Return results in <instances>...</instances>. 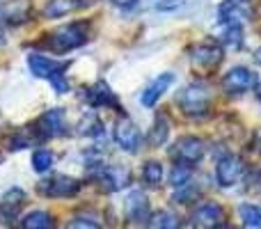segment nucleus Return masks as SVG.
<instances>
[{
	"label": "nucleus",
	"mask_w": 261,
	"mask_h": 229,
	"mask_svg": "<svg viewBox=\"0 0 261 229\" xmlns=\"http://www.w3.org/2000/svg\"><path fill=\"white\" fill-rule=\"evenodd\" d=\"M85 41H87V23H69V26L55 30L44 41V46L50 48L53 53H67V50L83 46Z\"/></svg>",
	"instance_id": "nucleus-1"
},
{
	"label": "nucleus",
	"mask_w": 261,
	"mask_h": 229,
	"mask_svg": "<svg viewBox=\"0 0 261 229\" xmlns=\"http://www.w3.org/2000/svg\"><path fill=\"white\" fill-rule=\"evenodd\" d=\"M176 104L186 115H204L211 104V90L204 83H190L176 94Z\"/></svg>",
	"instance_id": "nucleus-2"
},
{
	"label": "nucleus",
	"mask_w": 261,
	"mask_h": 229,
	"mask_svg": "<svg viewBox=\"0 0 261 229\" xmlns=\"http://www.w3.org/2000/svg\"><path fill=\"white\" fill-rule=\"evenodd\" d=\"M252 3L250 0H222L218 5V23L222 26H243L252 18Z\"/></svg>",
	"instance_id": "nucleus-3"
},
{
	"label": "nucleus",
	"mask_w": 261,
	"mask_h": 229,
	"mask_svg": "<svg viewBox=\"0 0 261 229\" xmlns=\"http://www.w3.org/2000/svg\"><path fill=\"white\" fill-rule=\"evenodd\" d=\"M259 83L257 73L248 67H234L225 73L222 78V90L229 92V94H243V92L254 90Z\"/></svg>",
	"instance_id": "nucleus-4"
},
{
	"label": "nucleus",
	"mask_w": 261,
	"mask_h": 229,
	"mask_svg": "<svg viewBox=\"0 0 261 229\" xmlns=\"http://www.w3.org/2000/svg\"><path fill=\"white\" fill-rule=\"evenodd\" d=\"M204 151H206V147H204L202 140L195 138V135H184V138H179L174 142L170 154H172V158H176L179 163L195 165V163H199L204 158Z\"/></svg>",
	"instance_id": "nucleus-5"
},
{
	"label": "nucleus",
	"mask_w": 261,
	"mask_h": 229,
	"mask_svg": "<svg viewBox=\"0 0 261 229\" xmlns=\"http://www.w3.org/2000/svg\"><path fill=\"white\" fill-rule=\"evenodd\" d=\"M28 67H30V71L35 73L37 78L50 81V78L67 71L69 62H58V60L48 58V55H44V53H30L28 55Z\"/></svg>",
	"instance_id": "nucleus-6"
},
{
	"label": "nucleus",
	"mask_w": 261,
	"mask_h": 229,
	"mask_svg": "<svg viewBox=\"0 0 261 229\" xmlns=\"http://www.w3.org/2000/svg\"><path fill=\"white\" fill-rule=\"evenodd\" d=\"M78 190H81V181L71 179L67 174L50 176L48 181H44L39 186V193L46 195V197H73Z\"/></svg>",
	"instance_id": "nucleus-7"
},
{
	"label": "nucleus",
	"mask_w": 261,
	"mask_h": 229,
	"mask_svg": "<svg viewBox=\"0 0 261 229\" xmlns=\"http://www.w3.org/2000/svg\"><path fill=\"white\" fill-rule=\"evenodd\" d=\"M243 176V161H241L239 156H234V154H227V156H222L220 161H218L216 165V179L218 184L222 186V188H229V186H234L236 181Z\"/></svg>",
	"instance_id": "nucleus-8"
},
{
	"label": "nucleus",
	"mask_w": 261,
	"mask_h": 229,
	"mask_svg": "<svg viewBox=\"0 0 261 229\" xmlns=\"http://www.w3.org/2000/svg\"><path fill=\"white\" fill-rule=\"evenodd\" d=\"M115 142L128 154H135L140 149V131L128 117H119L115 121Z\"/></svg>",
	"instance_id": "nucleus-9"
},
{
	"label": "nucleus",
	"mask_w": 261,
	"mask_h": 229,
	"mask_svg": "<svg viewBox=\"0 0 261 229\" xmlns=\"http://www.w3.org/2000/svg\"><path fill=\"white\" fill-rule=\"evenodd\" d=\"M222 62V46L220 44H197L193 48V64L202 71H213Z\"/></svg>",
	"instance_id": "nucleus-10"
},
{
	"label": "nucleus",
	"mask_w": 261,
	"mask_h": 229,
	"mask_svg": "<svg viewBox=\"0 0 261 229\" xmlns=\"http://www.w3.org/2000/svg\"><path fill=\"white\" fill-rule=\"evenodd\" d=\"M23 202H25V193L21 188H9L0 202V225H9L18 216Z\"/></svg>",
	"instance_id": "nucleus-11"
},
{
	"label": "nucleus",
	"mask_w": 261,
	"mask_h": 229,
	"mask_svg": "<svg viewBox=\"0 0 261 229\" xmlns=\"http://www.w3.org/2000/svg\"><path fill=\"white\" fill-rule=\"evenodd\" d=\"M222 222V209L218 204H202L193 213L195 229H216Z\"/></svg>",
	"instance_id": "nucleus-12"
},
{
	"label": "nucleus",
	"mask_w": 261,
	"mask_h": 229,
	"mask_svg": "<svg viewBox=\"0 0 261 229\" xmlns=\"http://www.w3.org/2000/svg\"><path fill=\"white\" fill-rule=\"evenodd\" d=\"M172 83H174V73H161V76H158L156 81L142 92V96H140V101H142L144 108H153V106L158 104V99L170 90Z\"/></svg>",
	"instance_id": "nucleus-13"
},
{
	"label": "nucleus",
	"mask_w": 261,
	"mask_h": 229,
	"mask_svg": "<svg viewBox=\"0 0 261 229\" xmlns=\"http://www.w3.org/2000/svg\"><path fill=\"white\" fill-rule=\"evenodd\" d=\"M87 101H90V106H94V108H119V101H117V96H115V92L110 90L103 81L87 90Z\"/></svg>",
	"instance_id": "nucleus-14"
},
{
	"label": "nucleus",
	"mask_w": 261,
	"mask_h": 229,
	"mask_svg": "<svg viewBox=\"0 0 261 229\" xmlns=\"http://www.w3.org/2000/svg\"><path fill=\"white\" fill-rule=\"evenodd\" d=\"M39 133H44L46 138L50 135H62L64 133V110L53 108L48 113H44L39 117Z\"/></svg>",
	"instance_id": "nucleus-15"
},
{
	"label": "nucleus",
	"mask_w": 261,
	"mask_h": 229,
	"mask_svg": "<svg viewBox=\"0 0 261 229\" xmlns=\"http://www.w3.org/2000/svg\"><path fill=\"white\" fill-rule=\"evenodd\" d=\"M126 216H128V220H133V222L147 220L149 204H147V197H144L142 190H133L126 197Z\"/></svg>",
	"instance_id": "nucleus-16"
},
{
	"label": "nucleus",
	"mask_w": 261,
	"mask_h": 229,
	"mask_svg": "<svg viewBox=\"0 0 261 229\" xmlns=\"http://www.w3.org/2000/svg\"><path fill=\"white\" fill-rule=\"evenodd\" d=\"M99 179L103 184H108L106 186L108 190H119L128 184V170H124V167H103Z\"/></svg>",
	"instance_id": "nucleus-17"
},
{
	"label": "nucleus",
	"mask_w": 261,
	"mask_h": 229,
	"mask_svg": "<svg viewBox=\"0 0 261 229\" xmlns=\"http://www.w3.org/2000/svg\"><path fill=\"white\" fill-rule=\"evenodd\" d=\"M21 229H53V218L48 211H30L25 218L21 220Z\"/></svg>",
	"instance_id": "nucleus-18"
},
{
	"label": "nucleus",
	"mask_w": 261,
	"mask_h": 229,
	"mask_svg": "<svg viewBox=\"0 0 261 229\" xmlns=\"http://www.w3.org/2000/svg\"><path fill=\"white\" fill-rule=\"evenodd\" d=\"M78 7H81V0H50L44 12L46 16L58 18V16H67V14H71Z\"/></svg>",
	"instance_id": "nucleus-19"
},
{
	"label": "nucleus",
	"mask_w": 261,
	"mask_h": 229,
	"mask_svg": "<svg viewBox=\"0 0 261 229\" xmlns=\"http://www.w3.org/2000/svg\"><path fill=\"white\" fill-rule=\"evenodd\" d=\"M167 135H170V124H167V117L165 115H158L156 121H153V126H151V133H149V144H151V147H161V144L167 140Z\"/></svg>",
	"instance_id": "nucleus-20"
},
{
	"label": "nucleus",
	"mask_w": 261,
	"mask_h": 229,
	"mask_svg": "<svg viewBox=\"0 0 261 229\" xmlns=\"http://www.w3.org/2000/svg\"><path fill=\"white\" fill-rule=\"evenodd\" d=\"M241 220H243V229H261V209L254 204H243L239 209Z\"/></svg>",
	"instance_id": "nucleus-21"
},
{
	"label": "nucleus",
	"mask_w": 261,
	"mask_h": 229,
	"mask_svg": "<svg viewBox=\"0 0 261 229\" xmlns=\"http://www.w3.org/2000/svg\"><path fill=\"white\" fill-rule=\"evenodd\" d=\"M220 44L227 46L229 50H239L243 46V32L241 26H227V30L220 35Z\"/></svg>",
	"instance_id": "nucleus-22"
},
{
	"label": "nucleus",
	"mask_w": 261,
	"mask_h": 229,
	"mask_svg": "<svg viewBox=\"0 0 261 229\" xmlns=\"http://www.w3.org/2000/svg\"><path fill=\"white\" fill-rule=\"evenodd\" d=\"M142 179H144V184L151 186V188L161 186V181H163V165H161L158 161L144 163V167H142Z\"/></svg>",
	"instance_id": "nucleus-23"
},
{
	"label": "nucleus",
	"mask_w": 261,
	"mask_h": 229,
	"mask_svg": "<svg viewBox=\"0 0 261 229\" xmlns=\"http://www.w3.org/2000/svg\"><path fill=\"white\" fill-rule=\"evenodd\" d=\"M144 229H176V218L167 211H158L151 218H147Z\"/></svg>",
	"instance_id": "nucleus-24"
},
{
	"label": "nucleus",
	"mask_w": 261,
	"mask_h": 229,
	"mask_svg": "<svg viewBox=\"0 0 261 229\" xmlns=\"http://www.w3.org/2000/svg\"><path fill=\"white\" fill-rule=\"evenodd\" d=\"M190 176H193L190 165H186V163H176L170 172V184L174 186V188H184V186L190 184Z\"/></svg>",
	"instance_id": "nucleus-25"
},
{
	"label": "nucleus",
	"mask_w": 261,
	"mask_h": 229,
	"mask_svg": "<svg viewBox=\"0 0 261 229\" xmlns=\"http://www.w3.org/2000/svg\"><path fill=\"white\" fill-rule=\"evenodd\" d=\"M55 163V156L50 149H37L35 154H32V167H35V172H48L50 167H53Z\"/></svg>",
	"instance_id": "nucleus-26"
},
{
	"label": "nucleus",
	"mask_w": 261,
	"mask_h": 229,
	"mask_svg": "<svg viewBox=\"0 0 261 229\" xmlns=\"http://www.w3.org/2000/svg\"><path fill=\"white\" fill-rule=\"evenodd\" d=\"M50 85H53V90L58 92V94H67V92H69V81L64 78V73H60V76L50 78Z\"/></svg>",
	"instance_id": "nucleus-27"
},
{
	"label": "nucleus",
	"mask_w": 261,
	"mask_h": 229,
	"mask_svg": "<svg viewBox=\"0 0 261 229\" xmlns=\"http://www.w3.org/2000/svg\"><path fill=\"white\" fill-rule=\"evenodd\" d=\"M184 5V0H158L156 9L158 12H172V9H179Z\"/></svg>",
	"instance_id": "nucleus-28"
},
{
	"label": "nucleus",
	"mask_w": 261,
	"mask_h": 229,
	"mask_svg": "<svg viewBox=\"0 0 261 229\" xmlns=\"http://www.w3.org/2000/svg\"><path fill=\"white\" fill-rule=\"evenodd\" d=\"M67 229H99V225L92 220H71L67 225Z\"/></svg>",
	"instance_id": "nucleus-29"
},
{
	"label": "nucleus",
	"mask_w": 261,
	"mask_h": 229,
	"mask_svg": "<svg viewBox=\"0 0 261 229\" xmlns=\"http://www.w3.org/2000/svg\"><path fill=\"white\" fill-rule=\"evenodd\" d=\"M115 5H119V7H133L135 3H138V0H113Z\"/></svg>",
	"instance_id": "nucleus-30"
},
{
	"label": "nucleus",
	"mask_w": 261,
	"mask_h": 229,
	"mask_svg": "<svg viewBox=\"0 0 261 229\" xmlns=\"http://www.w3.org/2000/svg\"><path fill=\"white\" fill-rule=\"evenodd\" d=\"M257 96H259V101H261V83H257Z\"/></svg>",
	"instance_id": "nucleus-31"
},
{
	"label": "nucleus",
	"mask_w": 261,
	"mask_h": 229,
	"mask_svg": "<svg viewBox=\"0 0 261 229\" xmlns=\"http://www.w3.org/2000/svg\"><path fill=\"white\" fill-rule=\"evenodd\" d=\"M0 46H3V37H0Z\"/></svg>",
	"instance_id": "nucleus-32"
},
{
	"label": "nucleus",
	"mask_w": 261,
	"mask_h": 229,
	"mask_svg": "<svg viewBox=\"0 0 261 229\" xmlns=\"http://www.w3.org/2000/svg\"><path fill=\"white\" fill-rule=\"evenodd\" d=\"M259 147H261V138H259Z\"/></svg>",
	"instance_id": "nucleus-33"
}]
</instances>
